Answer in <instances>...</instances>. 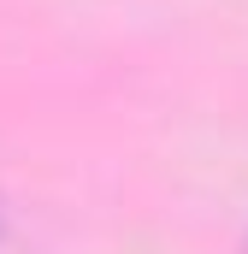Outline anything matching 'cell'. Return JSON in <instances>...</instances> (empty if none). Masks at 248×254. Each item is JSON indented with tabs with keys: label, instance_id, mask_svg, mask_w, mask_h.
Listing matches in <instances>:
<instances>
[{
	"label": "cell",
	"instance_id": "cell-1",
	"mask_svg": "<svg viewBox=\"0 0 248 254\" xmlns=\"http://www.w3.org/2000/svg\"><path fill=\"white\" fill-rule=\"evenodd\" d=\"M243 254H248V243H243Z\"/></svg>",
	"mask_w": 248,
	"mask_h": 254
}]
</instances>
